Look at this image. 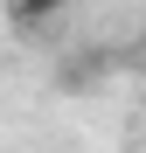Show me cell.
I'll return each mask as SVG.
<instances>
[{"mask_svg": "<svg viewBox=\"0 0 146 153\" xmlns=\"http://www.w3.org/2000/svg\"><path fill=\"white\" fill-rule=\"evenodd\" d=\"M70 14V0H7V21L21 35H35V28H56V21Z\"/></svg>", "mask_w": 146, "mask_h": 153, "instance_id": "cell-1", "label": "cell"}]
</instances>
